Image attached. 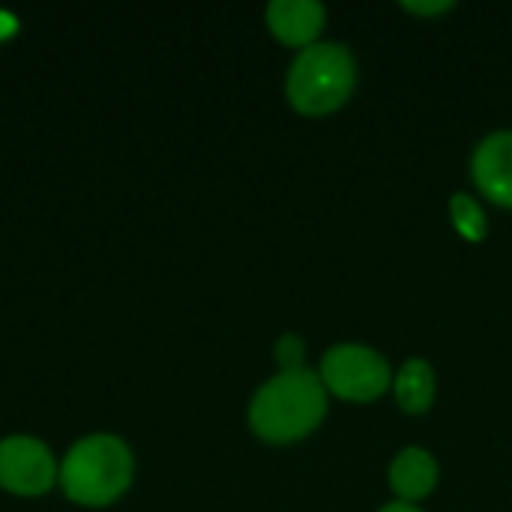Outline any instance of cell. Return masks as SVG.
I'll return each mask as SVG.
<instances>
[{"instance_id": "cell-1", "label": "cell", "mask_w": 512, "mask_h": 512, "mask_svg": "<svg viewBox=\"0 0 512 512\" xmlns=\"http://www.w3.org/2000/svg\"><path fill=\"white\" fill-rule=\"evenodd\" d=\"M327 417V387L318 372L294 369L264 381L249 402V426L267 444L309 438Z\"/></svg>"}, {"instance_id": "cell-2", "label": "cell", "mask_w": 512, "mask_h": 512, "mask_svg": "<svg viewBox=\"0 0 512 512\" xmlns=\"http://www.w3.org/2000/svg\"><path fill=\"white\" fill-rule=\"evenodd\" d=\"M135 477V459L123 438L108 432H93L69 447L60 459L57 486L63 495L87 510H102L117 504Z\"/></svg>"}, {"instance_id": "cell-3", "label": "cell", "mask_w": 512, "mask_h": 512, "mask_svg": "<svg viewBox=\"0 0 512 512\" xmlns=\"http://www.w3.org/2000/svg\"><path fill=\"white\" fill-rule=\"evenodd\" d=\"M357 87V60L348 45L324 42L297 51L285 75V96L294 111L324 117L339 111Z\"/></svg>"}, {"instance_id": "cell-4", "label": "cell", "mask_w": 512, "mask_h": 512, "mask_svg": "<svg viewBox=\"0 0 512 512\" xmlns=\"http://www.w3.org/2000/svg\"><path fill=\"white\" fill-rule=\"evenodd\" d=\"M324 387L345 402H375L393 384V369L369 345H333L321 360Z\"/></svg>"}, {"instance_id": "cell-5", "label": "cell", "mask_w": 512, "mask_h": 512, "mask_svg": "<svg viewBox=\"0 0 512 512\" xmlns=\"http://www.w3.org/2000/svg\"><path fill=\"white\" fill-rule=\"evenodd\" d=\"M60 462L51 447L33 435H9L0 441V489L18 498H39L57 486Z\"/></svg>"}, {"instance_id": "cell-6", "label": "cell", "mask_w": 512, "mask_h": 512, "mask_svg": "<svg viewBox=\"0 0 512 512\" xmlns=\"http://www.w3.org/2000/svg\"><path fill=\"white\" fill-rule=\"evenodd\" d=\"M471 174L489 201L498 207H512V129H498L477 144L471 156Z\"/></svg>"}, {"instance_id": "cell-7", "label": "cell", "mask_w": 512, "mask_h": 512, "mask_svg": "<svg viewBox=\"0 0 512 512\" xmlns=\"http://www.w3.org/2000/svg\"><path fill=\"white\" fill-rule=\"evenodd\" d=\"M327 21V9L318 0H273L267 6L270 33L291 48H309L318 42Z\"/></svg>"}, {"instance_id": "cell-8", "label": "cell", "mask_w": 512, "mask_h": 512, "mask_svg": "<svg viewBox=\"0 0 512 512\" xmlns=\"http://www.w3.org/2000/svg\"><path fill=\"white\" fill-rule=\"evenodd\" d=\"M438 486V462L423 447H405L390 465V489L399 501L417 504Z\"/></svg>"}, {"instance_id": "cell-9", "label": "cell", "mask_w": 512, "mask_h": 512, "mask_svg": "<svg viewBox=\"0 0 512 512\" xmlns=\"http://www.w3.org/2000/svg\"><path fill=\"white\" fill-rule=\"evenodd\" d=\"M393 393H396V402L405 414H426L435 402V393H438L435 369L423 357L405 360L393 378Z\"/></svg>"}, {"instance_id": "cell-10", "label": "cell", "mask_w": 512, "mask_h": 512, "mask_svg": "<svg viewBox=\"0 0 512 512\" xmlns=\"http://www.w3.org/2000/svg\"><path fill=\"white\" fill-rule=\"evenodd\" d=\"M450 216H453L456 231L471 243H480L486 237V231H489V219H486L483 207L465 192H456L450 198Z\"/></svg>"}, {"instance_id": "cell-11", "label": "cell", "mask_w": 512, "mask_h": 512, "mask_svg": "<svg viewBox=\"0 0 512 512\" xmlns=\"http://www.w3.org/2000/svg\"><path fill=\"white\" fill-rule=\"evenodd\" d=\"M273 354H276V360H279L282 372L303 369V360H306V342H303L300 336H294V333H285V336L276 342Z\"/></svg>"}, {"instance_id": "cell-12", "label": "cell", "mask_w": 512, "mask_h": 512, "mask_svg": "<svg viewBox=\"0 0 512 512\" xmlns=\"http://www.w3.org/2000/svg\"><path fill=\"white\" fill-rule=\"evenodd\" d=\"M408 12H417V15H438V12H447L453 9V0H435V3H405Z\"/></svg>"}, {"instance_id": "cell-13", "label": "cell", "mask_w": 512, "mask_h": 512, "mask_svg": "<svg viewBox=\"0 0 512 512\" xmlns=\"http://www.w3.org/2000/svg\"><path fill=\"white\" fill-rule=\"evenodd\" d=\"M18 33V18L6 9H0V42H6L9 36Z\"/></svg>"}, {"instance_id": "cell-14", "label": "cell", "mask_w": 512, "mask_h": 512, "mask_svg": "<svg viewBox=\"0 0 512 512\" xmlns=\"http://www.w3.org/2000/svg\"><path fill=\"white\" fill-rule=\"evenodd\" d=\"M378 512H423L417 504H405V501H393V504H387V507H381Z\"/></svg>"}]
</instances>
